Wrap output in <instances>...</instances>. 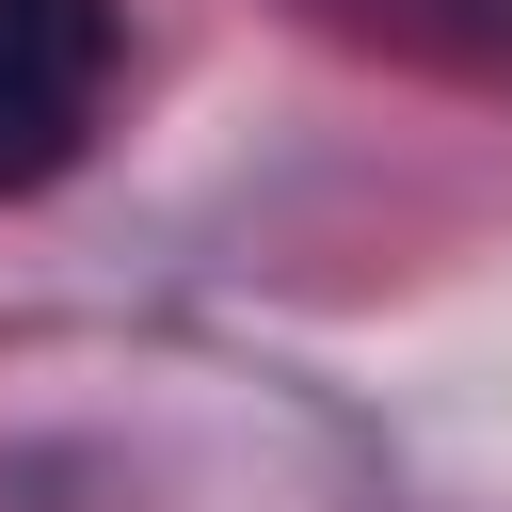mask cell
Returning a JSON list of instances; mask_svg holds the SVG:
<instances>
[{
    "label": "cell",
    "mask_w": 512,
    "mask_h": 512,
    "mask_svg": "<svg viewBox=\"0 0 512 512\" xmlns=\"http://www.w3.org/2000/svg\"><path fill=\"white\" fill-rule=\"evenodd\" d=\"M112 112V0H0V192H48Z\"/></svg>",
    "instance_id": "obj_1"
}]
</instances>
